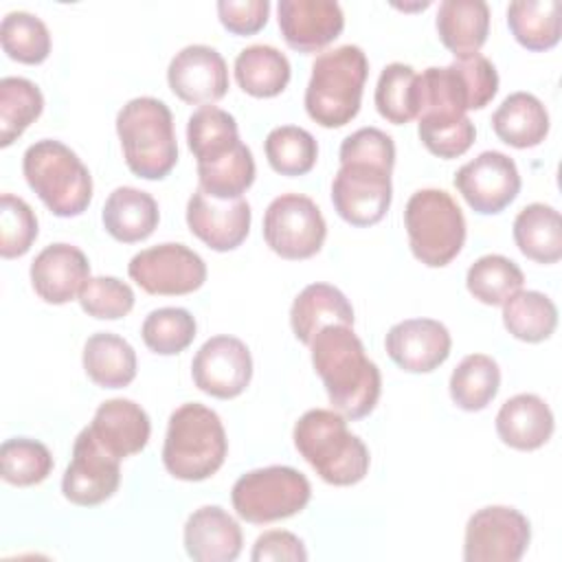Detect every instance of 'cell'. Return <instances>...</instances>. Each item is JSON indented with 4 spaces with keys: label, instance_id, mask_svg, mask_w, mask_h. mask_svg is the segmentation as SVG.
Returning a JSON list of instances; mask_svg holds the SVG:
<instances>
[{
    "label": "cell",
    "instance_id": "obj_13",
    "mask_svg": "<svg viewBox=\"0 0 562 562\" xmlns=\"http://www.w3.org/2000/svg\"><path fill=\"white\" fill-rule=\"evenodd\" d=\"M121 483V459L110 454L86 426L72 446V459L61 479L64 498L79 507H94L114 496Z\"/></svg>",
    "mask_w": 562,
    "mask_h": 562
},
{
    "label": "cell",
    "instance_id": "obj_12",
    "mask_svg": "<svg viewBox=\"0 0 562 562\" xmlns=\"http://www.w3.org/2000/svg\"><path fill=\"white\" fill-rule=\"evenodd\" d=\"M393 169L371 162H340L331 182V204L351 226L378 224L393 200Z\"/></svg>",
    "mask_w": 562,
    "mask_h": 562
},
{
    "label": "cell",
    "instance_id": "obj_17",
    "mask_svg": "<svg viewBox=\"0 0 562 562\" xmlns=\"http://www.w3.org/2000/svg\"><path fill=\"white\" fill-rule=\"evenodd\" d=\"M250 204L244 198L217 200L200 187L187 202V226L211 250L228 252L241 246L250 231Z\"/></svg>",
    "mask_w": 562,
    "mask_h": 562
},
{
    "label": "cell",
    "instance_id": "obj_47",
    "mask_svg": "<svg viewBox=\"0 0 562 562\" xmlns=\"http://www.w3.org/2000/svg\"><path fill=\"white\" fill-rule=\"evenodd\" d=\"M217 15L226 31L235 35H252L261 31L270 15L268 0H220Z\"/></svg>",
    "mask_w": 562,
    "mask_h": 562
},
{
    "label": "cell",
    "instance_id": "obj_6",
    "mask_svg": "<svg viewBox=\"0 0 562 562\" xmlns=\"http://www.w3.org/2000/svg\"><path fill=\"white\" fill-rule=\"evenodd\" d=\"M26 184L57 217L81 215L92 200V176L81 158L61 140L42 138L22 156Z\"/></svg>",
    "mask_w": 562,
    "mask_h": 562
},
{
    "label": "cell",
    "instance_id": "obj_18",
    "mask_svg": "<svg viewBox=\"0 0 562 562\" xmlns=\"http://www.w3.org/2000/svg\"><path fill=\"white\" fill-rule=\"evenodd\" d=\"M279 31L299 53H318L345 29V13L334 0H279Z\"/></svg>",
    "mask_w": 562,
    "mask_h": 562
},
{
    "label": "cell",
    "instance_id": "obj_32",
    "mask_svg": "<svg viewBox=\"0 0 562 562\" xmlns=\"http://www.w3.org/2000/svg\"><path fill=\"white\" fill-rule=\"evenodd\" d=\"M507 26L527 50H549L560 42L558 0H516L507 4Z\"/></svg>",
    "mask_w": 562,
    "mask_h": 562
},
{
    "label": "cell",
    "instance_id": "obj_16",
    "mask_svg": "<svg viewBox=\"0 0 562 562\" xmlns=\"http://www.w3.org/2000/svg\"><path fill=\"white\" fill-rule=\"evenodd\" d=\"M167 83L189 105H213L228 90V66L213 46L189 44L171 57Z\"/></svg>",
    "mask_w": 562,
    "mask_h": 562
},
{
    "label": "cell",
    "instance_id": "obj_9",
    "mask_svg": "<svg viewBox=\"0 0 562 562\" xmlns=\"http://www.w3.org/2000/svg\"><path fill=\"white\" fill-rule=\"evenodd\" d=\"M327 237V224L316 202L303 193L277 195L263 213V239L283 259L314 257Z\"/></svg>",
    "mask_w": 562,
    "mask_h": 562
},
{
    "label": "cell",
    "instance_id": "obj_8",
    "mask_svg": "<svg viewBox=\"0 0 562 562\" xmlns=\"http://www.w3.org/2000/svg\"><path fill=\"white\" fill-rule=\"evenodd\" d=\"M312 498L307 476L290 465H268L241 474L231 501L237 516L250 525L285 520L305 509Z\"/></svg>",
    "mask_w": 562,
    "mask_h": 562
},
{
    "label": "cell",
    "instance_id": "obj_34",
    "mask_svg": "<svg viewBox=\"0 0 562 562\" xmlns=\"http://www.w3.org/2000/svg\"><path fill=\"white\" fill-rule=\"evenodd\" d=\"M450 397L468 413L483 411L501 389V369L492 356L470 353L450 375Z\"/></svg>",
    "mask_w": 562,
    "mask_h": 562
},
{
    "label": "cell",
    "instance_id": "obj_4",
    "mask_svg": "<svg viewBox=\"0 0 562 562\" xmlns=\"http://www.w3.org/2000/svg\"><path fill=\"white\" fill-rule=\"evenodd\" d=\"M369 61L360 46L342 44L321 53L305 88L307 116L321 127H342L360 112Z\"/></svg>",
    "mask_w": 562,
    "mask_h": 562
},
{
    "label": "cell",
    "instance_id": "obj_43",
    "mask_svg": "<svg viewBox=\"0 0 562 562\" xmlns=\"http://www.w3.org/2000/svg\"><path fill=\"white\" fill-rule=\"evenodd\" d=\"M37 239V217L33 209L13 193L0 198V255L15 259L31 250Z\"/></svg>",
    "mask_w": 562,
    "mask_h": 562
},
{
    "label": "cell",
    "instance_id": "obj_11",
    "mask_svg": "<svg viewBox=\"0 0 562 562\" xmlns=\"http://www.w3.org/2000/svg\"><path fill=\"white\" fill-rule=\"evenodd\" d=\"M531 542V525L525 514L507 505L476 509L465 525V562H518Z\"/></svg>",
    "mask_w": 562,
    "mask_h": 562
},
{
    "label": "cell",
    "instance_id": "obj_48",
    "mask_svg": "<svg viewBox=\"0 0 562 562\" xmlns=\"http://www.w3.org/2000/svg\"><path fill=\"white\" fill-rule=\"evenodd\" d=\"M250 560L252 562H268V560L303 562L307 560V549L296 533L285 529H272V531H263L255 540Z\"/></svg>",
    "mask_w": 562,
    "mask_h": 562
},
{
    "label": "cell",
    "instance_id": "obj_25",
    "mask_svg": "<svg viewBox=\"0 0 562 562\" xmlns=\"http://www.w3.org/2000/svg\"><path fill=\"white\" fill-rule=\"evenodd\" d=\"M101 222L108 235L116 241L136 244L156 231L160 211L147 191L136 187H116L103 204Z\"/></svg>",
    "mask_w": 562,
    "mask_h": 562
},
{
    "label": "cell",
    "instance_id": "obj_31",
    "mask_svg": "<svg viewBox=\"0 0 562 562\" xmlns=\"http://www.w3.org/2000/svg\"><path fill=\"white\" fill-rule=\"evenodd\" d=\"M290 75L288 57L270 44L246 46L235 57V79L239 88L257 99L281 94L290 83Z\"/></svg>",
    "mask_w": 562,
    "mask_h": 562
},
{
    "label": "cell",
    "instance_id": "obj_30",
    "mask_svg": "<svg viewBox=\"0 0 562 562\" xmlns=\"http://www.w3.org/2000/svg\"><path fill=\"white\" fill-rule=\"evenodd\" d=\"M512 233L518 250L536 263H555L562 257V217L549 204L533 202L520 209Z\"/></svg>",
    "mask_w": 562,
    "mask_h": 562
},
{
    "label": "cell",
    "instance_id": "obj_36",
    "mask_svg": "<svg viewBox=\"0 0 562 562\" xmlns=\"http://www.w3.org/2000/svg\"><path fill=\"white\" fill-rule=\"evenodd\" d=\"M373 99L380 116L393 125H404L417 119L419 94H417L415 68L402 61H393L384 66L378 77Z\"/></svg>",
    "mask_w": 562,
    "mask_h": 562
},
{
    "label": "cell",
    "instance_id": "obj_44",
    "mask_svg": "<svg viewBox=\"0 0 562 562\" xmlns=\"http://www.w3.org/2000/svg\"><path fill=\"white\" fill-rule=\"evenodd\" d=\"M77 299L88 316L101 321L123 318L134 307V290L116 277H90Z\"/></svg>",
    "mask_w": 562,
    "mask_h": 562
},
{
    "label": "cell",
    "instance_id": "obj_10",
    "mask_svg": "<svg viewBox=\"0 0 562 562\" xmlns=\"http://www.w3.org/2000/svg\"><path fill=\"white\" fill-rule=\"evenodd\" d=\"M127 274L147 294L180 296L204 285L206 263L189 246L165 241L136 252L127 263Z\"/></svg>",
    "mask_w": 562,
    "mask_h": 562
},
{
    "label": "cell",
    "instance_id": "obj_27",
    "mask_svg": "<svg viewBox=\"0 0 562 562\" xmlns=\"http://www.w3.org/2000/svg\"><path fill=\"white\" fill-rule=\"evenodd\" d=\"M494 134L509 147L527 149L540 145L549 134V112L531 92H512L492 114Z\"/></svg>",
    "mask_w": 562,
    "mask_h": 562
},
{
    "label": "cell",
    "instance_id": "obj_29",
    "mask_svg": "<svg viewBox=\"0 0 562 562\" xmlns=\"http://www.w3.org/2000/svg\"><path fill=\"white\" fill-rule=\"evenodd\" d=\"M83 371L101 389H123L136 378L134 347L110 331L92 334L83 345Z\"/></svg>",
    "mask_w": 562,
    "mask_h": 562
},
{
    "label": "cell",
    "instance_id": "obj_20",
    "mask_svg": "<svg viewBox=\"0 0 562 562\" xmlns=\"http://www.w3.org/2000/svg\"><path fill=\"white\" fill-rule=\"evenodd\" d=\"M29 274L31 285L42 301L64 305L79 296L83 283L90 279V263L83 250L72 244L57 241L35 255Z\"/></svg>",
    "mask_w": 562,
    "mask_h": 562
},
{
    "label": "cell",
    "instance_id": "obj_42",
    "mask_svg": "<svg viewBox=\"0 0 562 562\" xmlns=\"http://www.w3.org/2000/svg\"><path fill=\"white\" fill-rule=\"evenodd\" d=\"M255 158L248 145H241L228 158L198 167V182L204 193L217 200H235L255 182Z\"/></svg>",
    "mask_w": 562,
    "mask_h": 562
},
{
    "label": "cell",
    "instance_id": "obj_28",
    "mask_svg": "<svg viewBox=\"0 0 562 562\" xmlns=\"http://www.w3.org/2000/svg\"><path fill=\"white\" fill-rule=\"evenodd\" d=\"M187 143L198 167L215 165L244 145L235 116L217 105H202L189 116Z\"/></svg>",
    "mask_w": 562,
    "mask_h": 562
},
{
    "label": "cell",
    "instance_id": "obj_3",
    "mask_svg": "<svg viewBox=\"0 0 562 562\" xmlns=\"http://www.w3.org/2000/svg\"><path fill=\"white\" fill-rule=\"evenodd\" d=\"M226 454V430L213 408L187 402L169 415L162 465L173 479L204 481L222 468Z\"/></svg>",
    "mask_w": 562,
    "mask_h": 562
},
{
    "label": "cell",
    "instance_id": "obj_21",
    "mask_svg": "<svg viewBox=\"0 0 562 562\" xmlns=\"http://www.w3.org/2000/svg\"><path fill=\"white\" fill-rule=\"evenodd\" d=\"M182 540L195 562H233L244 544L239 522L220 505L198 507L184 522Z\"/></svg>",
    "mask_w": 562,
    "mask_h": 562
},
{
    "label": "cell",
    "instance_id": "obj_35",
    "mask_svg": "<svg viewBox=\"0 0 562 562\" xmlns=\"http://www.w3.org/2000/svg\"><path fill=\"white\" fill-rule=\"evenodd\" d=\"M44 110L42 90L26 77L0 79V147H9Z\"/></svg>",
    "mask_w": 562,
    "mask_h": 562
},
{
    "label": "cell",
    "instance_id": "obj_5",
    "mask_svg": "<svg viewBox=\"0 0 562 562\" xmlns=\"http://www.w3.org/2000/svg\"><path fill=\"white\" fill-rule=\"evenodd\" d=\"M116 134L130 171L145 180H162L178 162L173 116L156 97L130 99L116 114Z\"/></svg>",
    "mask_w": 562,
    "mask_h": 562
},
{
    "label": "cell",
    "instance_id": "obj_45",
    "mask_svg": "<svg viewBox=\"0 0 562 562\" xmlns=\"http://www.w3.org/2000/svg\"><path fill=\"white\" fill-rule=\"evenodd\" d=\"M338 158L340 162L358 160V162H371V165L393 169L395 143L386 132L378 127H360L340 143Z\"/></svg>",
    "mask_w": 562,
    "mask_h": 562
},
{
    "label": "cell",
    "instance_id": "obj_40",
    "mask_svg": "<svg viewBox=\"0 0 562 562\" xmlns=\"http://www.w3.org/2000/svg\"><path fill=\"white\" fill-rule=\"evenodd\" d=\"M53 472L50 450L29 437H13L0 446V476L9 485L29 487L42 483Z\"/></svg>",
    "mask_w": 562,
    "mask_h": 562
},
{
    "label": "cell",
    "instance_id": "obj_41",
    "mask_svg": "<svg viewBox=\"0 0 562 562\" xmlns=\"http://www.w3.org/2000/svg\"><path fill=\"white\" fill-rule=\"evenodd\" d=\"M198 331L193 314L184 307L151 310L140 327L143 342L158 356H176L184 351Z\"/></svg>",
    "mask_w": 562,
    "mask_h": 562
},
{
    "label": "cell",
    "instance_id": "obj_33",
    "mask_svg": "<svg viewBox=\"0 0 562 562\" xmlns=\"http://www.w3.org/2000/svg\"><path fill=\"white\" fill-rule=\"evenodd\" d=\"M503 325L522 342H542L558 327V307L538 290H518L503 303Z\"/></svg>",
    "mask_w": 562,
    "mask_h": 562
},
{
    "label": "cell",
    "instance_id": "obj_14",
    "mask_svg": "<svg viewBox=\"0 0 562 562\" xmlns=\"http://www.w3.org/2000/svg\"><path fill=\"white\" fill-rule=\"evenodd\" d=\"M454 187L468 206L481 215L505 211L520 193L516 162L503 151H481L454 173Z\"/></svg>",
    "mask_w": 562,
    "mask_h": 562
},
{
    "label": "cell",
    "instance_id": "obj_39",
    "mask_svg": "<svg viewBox=\"0 0 562 562\" xmlns=\"http://www.w3.org/2000/svg\"><path fill=\"white\" fill-rule=\"evenodd\" d=\"M2 50L20 64H42L50 55V33L46 24L29 11H9L0 24Z\"/></svg>",
    "mask_w": 562,
    "mask_h": 562
},
{
    "label": "cell",
    "instance_id": "obj_37",
    "mask_svg": "<svg viewBox=\"0 0 562 562\" xmlns=\"http://www.w3.org/2000/svg\"><path fill=\"white\" fill-rule=\"evenodd\" d=\"M522 270L505 255H483L465 274L468 292L483 305H503L512 294L522 290Z\"/></svg>",
    "mask_w": 562,
    "mask_h": 562
},
{
    "label": "cell",
    "instance_id": "obj_7",
    "mask_svg": "<svg viewBox=\"0 0 562 562\" xmlns=\"http://www.w3.org/2000/svg\"><path fill=\"white\" fill-rule=\"evenodd\" d=\"M411 250L428 268L448 266L465 244V217L443 189H419L404 206Z\"/></svg>",
    "mask_w": 562,
    "mask_h": 562
},
{
    "label": "cell",
    "instance_id": "obj_24",
    "mask_svg": "<svg viewBox=\"0 0 562 562\" xmlns=\"http://www.w3.org/2000/svg\"><path fill=\"white\" fill-rule=\"evenodd\" d=\"M353 307L349 299L329 283L305 285L290 307V325L299 342L307 345L327 325L353 327Z\"/></svg>",
    "mask_w": 562,
    "mask_h": 562
},
{
    "label": "cell",
    "instance_id": "obj_23",
    "mask_svg": "<svg viewBox=\"0 0 562 562\" xmlns=\"http://www.w3.org/2000/svg\"><path fill=\"white\" fill-rule=\"evenodd\" d=\"M553 413L536 393H518L509 397L496 413V432L501 441L514 450H538L553 435Z\"/></svg>",
    "mask_w": 562,
    "mask_h": 562
},
{
    "label": "cell",
    "instance_id": "obj_46",
    "mask_svg": "<svg viewBox=\"0 0 562 562\" xmlns=\"http://www.w3.org/2000/svg\"><path fill=\"white\" fill-rule=\"evenodd\" d=\"M417 136L430 154L450 160V158L463 156L472 147L476 138V127L468 116L461 119L459 123H439V125L417 123Z\"/></svg>",
    "mask_w": 562,
    "mask_h": 562
},
{
    "label": "cell",
    "instance_id": "obj_19",
    "mask_svg": "<svg viewBox=\"0 0 562 562\" xmlns=\"http://www.w3.org/2000/svg\"><path fill=\"white\" fill-rule=\"evenodd\" d=\"M389 358L408 373H430L450 356L452 338L435 318H406L395 323L384 338Z\"/></svg>",
    "mask_w": 562,
    "mask_h": 562
},
{
    "label": "cell",
    "instance_id": "obj_38",
    "mask_svg": "<svg viewBox=\"0 0 562 562\" xmlns=\"http://www.w3.org/2000/svg\"><path fill=\"white\" fill-rule=\"evenodd\" d=\"M263 151L277 173L294 178L312 171L318 158V143L299 125H279L268 132Z\"/></svg>",
    "mask_w": 562,
    "mask_h": 562
},
{
    "label": "cell",
    "instance_id": "obj_1",
    "mask_svg": "<svg viewBox=\"0 0 562 562\" xmlns=\"http://www.w3.org/2000/svg\"><path fill=\"white\" fill-rule=\"evenodd\" d=\"M310 349L334 411L345 419L367 417L380 400L382 375L356 331L349 325H327L312 338Z\"/></svg>",
    "mask_w": 562,
    "mask_h": 562
},
{
    "label": "cell",
    "instance_id": "obj_15",
    "mask_svg": "<svg viewBox=\"0 0 562 562\" xmlns=\"http://www.w3.org/2000/svg\"><path fill=\"white\" fill-rule=\"evenodd\" d=\"M195 386L217 400H233L246 391L252 378V356L244 340L220 334L209 338L191 362Z\"/></svg>",
    "mask_w": 562,
    "mask_h": 562
},
{
    "label": "cell",
    "instance_id": "obj_2",
    "mask_svg": "<svg viewBox=\"0 0 562 562\" xmlns=\"http://www.w3.org/2000/svg\"><path fill=\"white\" fill-rule=\"evenodd\" d=\"M292 439L299 454L329 485H356L369 472V448L347 428V419L338 411H305L294 424Z\"/></svg>",
    "mask_w": 562,
    "mask_h": 562
},
{
    "label": "cell",
    "instance_id": "obj_26",
    "mask_svg": "<svg viewBox=\"0 0 562 562\" xmlns=\"http://www.w3.org/2000/svg\"><path fill=\"white\" fill-rule=\"evenodd\" d=\"M435 26L441 44L454 57L476 55L487 42L490 7L483 0H443Z\"/></svg>",
    "mask_w": 562,
    "mask_h": 562
},
{
    "label": "cell",
    "instance_id": "obj_22",
    "mask_svg": "<svg viewBox=\"0 0 562 562\" xmlns=\"http://www.w3.org/2000/svg\"><path fill=\"white\" fill-rule=\"evenodd\" d=\"M88 428L94 439L119 459L140 452L151 435V422L145 408L125 397L99 404Z\"/></svg>",
    "mask_w": 562,
    "mask_h": 562
}]
</instances>
